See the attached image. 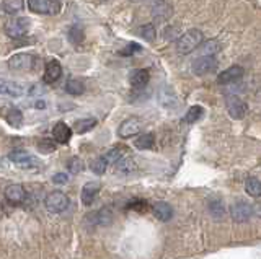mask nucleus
<instances>
[{"label":"nucleus","mask_w":261,"mask_h":259,"mask_svg":"<svg viewBox=\"0 0 261 259\" xmlns=\"http://www.w3.org/2000/svg\"><path fill=\"white\" fill-rule=\"evenodd\" d=\"M202 39H204V36L199 29H190L176 39V51L180 54H190L201 46Z\"/></svg>","instance_id":"nucleus-1"},{"label":"nucleus","mask_w":261,"mask_h":259,"mask_svg":"<svg viewBox=\"0 0 261 259\" xmlns=\"http://www.w3.org/2000/svg\"><path fill=\"white\" fill-rule=\"evenodd\" d=\"M69 204H70V200H69V197H67V194L61 193V191H52V193L47 194L46 199H44L46 209L52 214L64 212V210L69 207Z\"/></svg>","instance_id":"nucleus-2"},{"label":"nucleus","mask_w":261,"mask_h":259,"mask_svg":"<svg viewBox=\"0 0 261 259\" xmlns=\"http://www.w3.org/2000/svg\"><path fill=\"white\" fill-rule=\"evenodd\" d=\"M230 217L235 222H246L253 217V205L245 200H237L230 205Z\"/></svg>","instance_id":"nucleus-3"},{"label":"nucleus","mask_w":261,"mask_h":259,"mask_svg":"<svg viewBox=\"0 0 261 259\" xmlns=\"http://www.w3.org/2000/svg\"><path fill=\"white\" fill-rule=\"evenodd\" d=\"M28 8L36 15H54L59 12L56 0H28Z\"/></svg>","instance_id":"nucleus-4"},{"label":"nucleus","mask_w":261,"mask_h":259,"mask_svg":"<svg viewBox=\"0 0 261 259\" xmlns=\"http://www.w3.org/2000/svg\"><path fill=\"white\" fill-rule=\"evenodd\" d=\"M30 28V22L26 18H12L10 22H7L5 24V33L10 38H22L28 33Z\"/></svg>","instance_id":"nucleus-5"},{"label":"nucleus","mask_w":261,"mask_h":259,"mask_svg":"<svg viewBox=\"0 0 261 259\" xmlns=\"http://www.w3.org/2000/svg\"><path fill=\"white\" fill-rule=\"evenodd\" d=\"M141 130H142V121L139 119V117H129V119H126L123 124L119 126L118 134L119 137H123V139H129V137L137 135Z\"/></svg>","instance_id":"nucleus-6"},{"label":"nucleus","mask_w":261,"mask_h":259,"mask_svg":"<svg viewBox=\"0 0 261 259\" xmlns=\"http://www.w3.org/2000/svg\"><path fill=\"white\" fill-rule=\"evenodd\" d=\"M225 105H227V111H229V114L234 119H243L246 114V109H248L246 103L243 100H240L239 96H229Z\"/></svg>","instance_id":"nucleus-7"},{"label":"nucleus","mask_w":261,"mask_h":259,"mask_svg":"<svg viewBox=\"0 0 261 259\" xmlns=\"http://www.w3.org/2000/svg\"><path fill=\"white\" fill-rule=\"evenodd\" d=\"M216 65H217V62H216L214 56H202L193 62L191 68H193V73H195V75H206V73L214 70Z\"/></svg>","instance_id":"nucleus-8"},{"label":"nucleus","mask_w":261,"mask_h":259,"mask_svg":"<svg viewBox=\"0 0 261 259\" xmlns=\"http://www.w3.org/2000/svg\"><path fill=\"white\" fill-rule=\"evenodd\" d=\"M8 158H10V161H13L15 165L23 166V168H33V166L40 165V161H38L35 156L30 155L28 151H23V150L12 151V153L8 155Z\"/></svg>","instance_id":"nucleus-9"},{"label":"nucleus","mask_w":261,"mask_h":259,"mask_svg":"<svg viewBox=\"0 0 261 259\" xmlns=\"http://www.w3.org/2000/svg\"><path fill=\"white\" fill-rule=\"evenodd\" d=\"M8 67L12 70H28V68L33 67V56L31 54H15L8 59Z\"/></svg>","instance_id":"nucleus-10"},{"label":"nucleus","mask_w":261,"mask_h":259,"mask_svg":"<svg viewBox=\"0 0 261 259\" xmlns=\"http://www.w3.org/2000/svg\"><path fill=\"white\" fill-rule=\"evenodd\" d=\"M25 93V88H23L20 83L12 82V80H5V78H0V95L2 96H10V98H18Z\"/></svg>","instance_id":"nucleus-11"},{"label":"nucleus","mask_w":261,"mask_h":259,"mask_svg":"<svg viewBox=\"0 0 261 259\" xmlns=\"http://www.w3.org/2000/svg\"><path fill=\"white\" fill-rule=\"evenodd\" d=\"M241 77H243V68H241L240 65H232L229 68H225L222 73H219V77H217V83H220V85H229V83H234L237 80H240Z\"/></svg>","instance_id":"nucleus-12"},{"label":"nucleus","mask_w":261,"mask_h":259,"mask_svg":"<svg viewBox=\"0 0 261 259\" xmlns=\"http://www.w3.org/2000/svg\"><path fill=\"white\" fill-rule=\"evenodd\" d=\"M3 194H5V199L8 200V202H12V204H20L26 197V191H25V188H23L22 184L7 186L5 191H3Z\"/></svg>","instance_id":"nucleus-13"},{"label":"nucleus","mask_w":261,"mask_h":259,"mask_svg":"<svg viewBox=\"0 0 261 259\" xmlns=\"http://www.w3.org/2000/svg\"><path fill=\"white\" fill-rule=\"evenodd\" d=\"M98 191H100V183H96V181H90V183H87L84 188H82V193H80L82 204L87 205V207L93 204Z\"/></svg>","instance_id":"nucleus-14"},{"label":"nucleus","mask_w":261,"mask_h":259,"mask_svg":"<svg viewBox=\"0 0 261 259\" xmlns=\"http://www.w3.org/2000/svg\"><path fill=\"white\" fill-rule=\"evenodd\" d=\"M136 170H137L136 160L130 158V156H121V158L116 161V173L118 174L129 176V174H132Z\"/></svg>","instance_id":"nucleus-15"},{"label":"nucleus","mask_w":261,"mask_h":259,"mask_svg":"<svg viewBox=\"0 0 261 259\" xmlns=\"http://www.w3.org/2000/svg\"><path fill=\"white\" fill-rule=\"evenodd\" d=\"M152 13L155 18L165 20L172 15V3L170 0H153Z\"/></svg>","instance_id":"nucleus-16"},{"label":"nucleus","mask_w":261,"mask_h":259,"mask_svg":"<svg viewBox=\"0 0 261 259\" xmlns=\"http://www.w3.org/2000/svg\"><path fill=\"white\" fill-rule=\"evenodd\" d=\"M52 135H54V140L59 142V144H67L72 137V129L65 122H57L52 129Z\"/></svg>","instance_id":"nucleus-17"},{"label":"nucleus","mask_w":261,"mask_h":259,"mask_svg":"<svg viewBox=\"0 0 261 259\" xmlns=\"http://www.w3.org/2000/svg\"><path fill=\"white\" fill-rule=\"evenodd\" d=\"M62 75V67L57 61L47 62V65L44 68V82L46 83H54L61 78Z\"/></svg>","instance_id":"nucleus-18"},{"label":"nucleus","mask_w":261,"mask_h":259,"mask_svg":"<svg viewBox=\"0 0 261 259\" xmlns=\"http://www.w3.org/2000/svg\"><path fill=\"white\" fill-rule=\"evenodd\" d=\"M149 80H151V73H149V70H146V68H141V70H136L130 75V86L141 90V88L147 86Z\"/></svg>","instance_id":"nucleus-19"},{"label":"nucleus","mask_w":261,"mask_h":259,"mask_svg":"<svg viewBox=\"0 0 261 259\" xmlns=\"http://www.w3.org/2000/svg\"><path fill=\"white\" fill-rule=\"evenodd\" d=\"M152 212H153V215H155V218L160 220V222H168V220L173 217V210H172V207L167 202L153 204Z\"/></svg>","instance_id":"nucleus-20"},{"label":"nucleus","mask_w":261,"mask_h":259,"mask_svg":"<svg viewBox=\"0 0 261 259\" xmlns=\"http://www.w3.org/2000/svg\"><path fill=\"white\" fill-rule=\"evenodd\" d=\"M158 101L163 108H175L176 106V96L170 88H162L160 93H158Z\"/></svg>","instance_id":"nucleus-21"},{"label":"nucleus","mask_w":261,"mask_h":259,"mask_svg":"<svg viewBox=\"0 0 261 259\" xmlns=\"http://www.w3.org/2000/svg\"><path fill=\"white\" fill-rule=\"evenodd\" d=\"M153 144H155V137H153V134H151V132H147V134H141L136 140H134V145H136L139 150L152 149Z\"/></svg>","instance_id":"nucleus-22"},{"label":"nucleus","mask_w":261,"mask_h":259,"mask_svg":"<svg viewBox=\"0 0 261 259\" xmlns=\"http://www.w3.org/2000/svg\"><path fill=\"white\" fill-rule=\"evenodd\" d=\"M95 126H96V119H95V117H85V119H80V121L75 122L74 129H75L77 134H85V132H88V130L93 129Z\"/></svg>","instance_id":"nucleus-23"},{"label":"nucleus","mask_w":261,"mask_h":259,"mask_svg":"<svg viewBox=\"0 0 261 259\" xmlns=\"http://www.w3.org/2000/svg\"><path fill=\"white\" fill-rule=\"evenodd\" d=\"M90 217H93L96 223L105 227V225H108L111 220H113V214H111L109 209H101L98 212H95V215H90Z\"/></svg>","instance_id":"nucleus-24"},{"label":"nucleus","mask_w":261,"mask_h":259,"mask_svg":"<svg viewBox=\"0 0 261 259\" xmlns=\"http://www.w3.org/2000/svg\"><path fill=\"white\" fill-rule=\"evenodd\" d=\"M65 91L72 96H80L82 93L85 91V86L80 80H74V78H72V80L65 83Z\"/></svg>","instance_id":"nucleus-25"},{"label":"nucleus","mask_w":261,"mask_h":259,"mask_svg":"<svg viewBox=\"0 0 261 259\" xmlns=\"http://www.w3.org/2000/svg\"><path fill=\"white\" fill-rule=\"evenodd\" d=\"M5 119L12 127H20L23 124V114L20 109H17V108H12V109L7 112Z\"/></svg>","instance_id":"nucleus-26"},{"label":"nucleus","mask_w":261,"mask_h":259,"mask_svg":"<svg viewBox=\"0 0 261 259\" xmlns=\"http://www.w3.org/2000/svg\"><path fill=\"white\" fill-rule=\"evenodd\" d=\"M245 191L253 197H258L261 194V183L258 178H248L245 183Z\"/></svg>","instance_id":"nucleus-27"},{"label":"nucleus","mask_w":261,"mask_h":259,"mask_svg":"<svg viewBox=\"0 0 261 259\" xmlns=\"http://www.w3.org/2000/svg\"><path fill=\"white\" fill-rule=\"evenodd\" d=\"M204 114V109H202V106H191L188 112L185 114V121L188 124H193V122H197Z\"/></svg>","instance_id":"nucleus-28"},{"label":"nucleus","mask_w":261,"mask_h":259,"mask_svg":"<svg viewBox=\"0 0 261 259\" xmlns=\"http://www.w3.org/2000/svg\"><path fill=\"white\" fill-rule=\"evenodd\" d=\"M209 212L214 218H222L225 214V209H224V204L220 202L219 199H212L209 202Z\"/></svg>","instance_id":"nucleus-29"},{"label":"nucleus","mask_w":261,"mask_h":259,"mask_svg":"<svg viewBox=\"0 0 261 259\" xmlns=\"http://www.w3.org/2000/svg\"><path fill=\"white\" fill-rule=\"evenodd\" d=\"M23 7H25V5H23V0H5V2H3V10L10 15L22 12Z\"/></svg>","instance_id":"nucleus-30"},{"label":"nucleus","mask_w":261,"mask_h":259,"mask_svg":"<svg viewBox=\"0 0 261 259\" xmlns=\"http://www.w3.org/2000/svg\"><path fill=\"white\" fill-rule=\"evenodd\" d=\"M106 168H108V161L105 160V156H98V158L91 161V171L95 174H103Z\"/></svg>","instance_id":"nucleus-31"},{"label":"nucleus","mask_w":261,"mask_h":259,"mask_svg":"<svg viewBox=\"0 0 261 259\" xmlns=\"http://www.w3.org/2000/svg\"><path fill=\"white\" fill-rule=\"evenodd\" d=\"M69 39L72 44H75V46H79V44L84 43V31H82L80 26H72L69 29Z\"/></svg>","instance_id":"nucleus-32"},{"label":"nucleus","mask_w":261,"mask_h":259,"mask_svg":"<svg viewBox=\"0 0 261 259\" xmlns=\"http://www.w3.org/2000/svg\"><path fill=\"white\" fill-rule=\"evenodd\" d=\"M141 36L149 43L155 41L157 31H155V28H153V24H144V26H141Z\"/></svg>","instance_id":"nucleus-33"},{"label":"nucleus","mask_w":261,"mask_h":259,"mask_svg":"<svg viewBox=\"0 0 261 259\" xmlns=\"http://www.w3.org/2000/svg\"><path fill=\"white\" fill-rule=\"evenodd\" d=\"M121 156H124V147H113V149H111L108 153L105 155V160L108 161V163H109V161H114V163H116Z\"/></svg>","instance_id":"nucleus-34"},{"label":"nucleus","mask_w":261,"mask_h":259,"mask_svg":"<svg viewBox=\"0 0 261 259\" xmlns=\"http://www.w3.org/2000/svg\"><path fill=\"white\" fill-rule=\"evenodd\" d=\"M67 168H69L70 173L77 174V173H82L85 166H84V161H82L79 156H74V158L69 160V163H67Z\"/></svg>","instance_id":"nucleus-35"},{"label":"nucleus","mask_w":261,"mask_h":259,"mask_svg":"<svg viewBox=\"0 0 261 259\" xmlns=\"http://www.w3.org/2000/svg\"><path fill=\"white\" fill-rule=\"evenodd\" d=\"M222 49V44L217 41V39H212V41H207L204 44V56H214L216 52H219Z\"/></svg>","instance_id":"nucleus-36"},{"label":"nucleus","mask_w":261,"mask_h":259,"mask_svg":"<svg viewBox=\"0 0 261 259\" xmlns=\"http://www.w3.org/2000/svg\"><path fill=\"white\" fill-rule=\"evenodd\" d=\"M38 149H40L43 153H52L56 150V144L54 140L51 139H43L40 144H38Z\"/></svg>","instance_id":"nucleus-37"},{"label":"nucleus","mask_w":261,"mask_h":259,"mask_svg":"<svg viewBox=\"0 0 261 259\" xmlns=\"http://www.w3.org/2000/svg\"><path fill=\"white\" fill-rule=\"evenodd\" d=\"M129 209H132V210H139V212H144V210H147V202L146 200H132V202H129L128 205Z\"/></svg>","instance_id":"nucleus-38"},{"label":"nucleus","mask_w":261,"mask_h":259,"mask_svg":"<svg viewBox=\"0 0 261 259\" xmlns=\"http://www.w3.org/2000/svg\"><path fill=\"white\" fill-rule=\"evenodd\" d=\"M67 181H69V176H67V173H57L52 176V183L54 184H65Z\"/></svg>","instance_id":"nucleus-39"},{"label":"nucleus","mask_w":261,"mask_h":259,"mask_svg":"<svg viewBox=\"0 0 261 259\" xmlns=\"http://www.w3.org/2000/svg\"><path fill=\"white\" fill-rule=\"evenodd\" d=\"M134 51H141V47H139L137 44H130V46H128L124 49L123 54H124V56H129V54H132Z\"/></svg>","instance_id":"nucleus-40"},{"label":"nucleus","mask_w":261,"mask_h":259,"mask_svg":"<svg viewBox=\"0 0 261 259\" xmlns=\"http://www.w3.org/2000/svg\"><path fill=\"white\" fill-rule=\"evenodd\" d=\"M46 108V103L44 101H38L36 103V109H44Z\"/></svg>","instance_id":"nucleus-41"}]
</instances>
